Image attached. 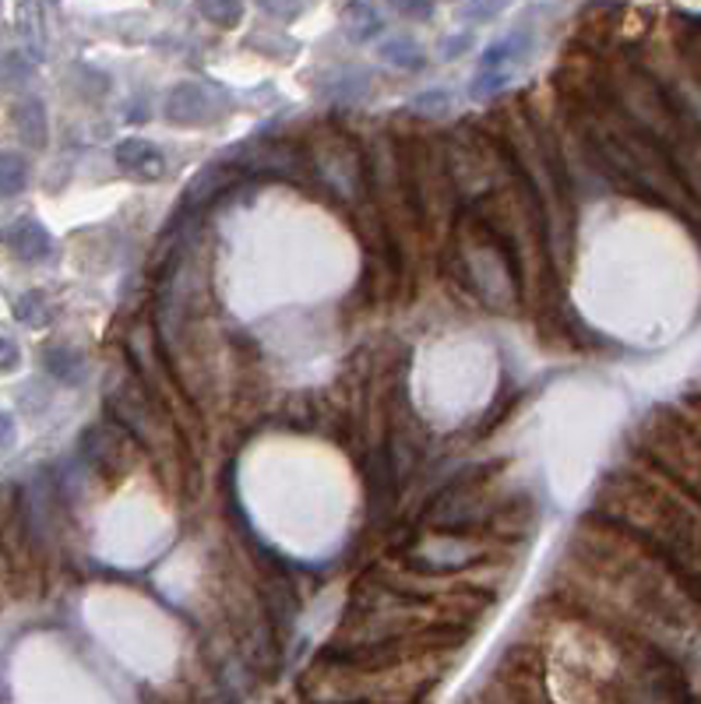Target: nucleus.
Instances as JSON below:
<instances>
[{"label":"nucleus","mask_w":701,"mask_h":704,"mask_svg":"<svg viewBox=\"0 0 701 704\" xmlns=\"http://www.w3.org/2000/svg\"><path fill=\"white\" fill-rule=\"evenodd\" d=\"M638 454L701 503V434L688 412L652 409L638 426Z\"/></svg>","instance_id":"20e7f679"},{"label":"nucleus","mask_w":701,"mask_h":704,"mask_svg":"<svg viewBox=\"0 0 701 704\" xmlns=\"http://www.w3.org/2000/svg\"><path fill=\"white\" fill-rule=\"evenodd\" d=\"M388 4L402 14V19H413V22H426L434 14V0H388Z\"/></svg>","instance_id":"412c9836"},{"label":"nucleus","mask_w":701,"mask_h":704,"mask_svg":"<svg viewBox=\"0 0 701 704\" xmlns=\"http://www.w3.org/2000/svg\"><path fill=\"white\" fill-rule=\"evenodd\" d=\"M110 409L117 412V420L131 426L134 437H142L145 444H156L159 440V426L162 416L148 409V395L142 391V385H134L131 377H124L120 385H113L110 391Z\"/></svg>","instance_id":"39448f33"},{"label":"nucleus","mask_w":701,"mask_h":704,"mask_svg":"<svg viewBox=\"0 0 701 704\" xmlns=\"http://www.w3.org/2000/svg\"><path fill=\"white\" fill-rule=\"evenodd\" d=\"M380 60L391 64V68H399V71H420L426 64V53H423V46L416 39L395 36V39H388L385 46H380Z\"/></svg>","instance_id":"ddd939ff"},{"label":"nucleus","mask_w":701,"mask_h":704,"mask_svg":"<svg viewBox=\"0 0 701 704\" xmlns=\"http://www.w3.org/2000/svg\"><path fill=\"white\" fill-rule=\"evenodd\" d=\"M508 8H511V0H469L462 14L469 22H494L497 14H505Z\"/></svg>","instance_id":"6ab92c4d"},{"label":"nucleus","mask_w":701,"mask_h":704,"mask_svg":"<svg viewBox=\"0 0 701 704\" xmlns=\"http://www.w3.org/2000/svg\"><path fill=\"white\" fill-rule=\"evenodd\" d=\"M124 437H120V430H113V426H93V430L85 434V454H88V465L99 469L102 476H117L120 469H124L128 462V454H124Z\"/></svg>","instance_id":"0eeeda50"},{"label":"nucleus","mask_w":701,"mask_h":704,"mask_svg":"<svg viewBox=\"0 0 701 704\" xmlns=\"http://www.w3.org/2000/svg\"><path fill=\"white\" fill-rule=\"evenodd\" d=\"M14 317H19L22 325H28V328H47L53 320V303H50L47 293L33 289V293L19 296V303H14Z\"/></svg>","instance_id":"2eb2a0df"},{"label":"nucleus","mask_w":701,"mask_h":704,"mask_svg":"<svg viewBox=\"0 0 701 704\" xmlns=\"http://www.w3.org/2000/svg\"><path fill=\"white\" fill-rule=\"evenodd\" d=\"M342 28L353 43H367L380 33V14L374 11V4H367V0H349L342 8Z\"/></svg>","instance_id":"9b49d317"},{"label":"nucleus","mask_w":701,"mask_h":704,"mask_svg":"<svg viewBox=\"0 0 701 704\" xmlns=\"http://www.w3.org/2000/svg\"><path fill=\"white\" fill-rule=\"evenodd\" d=\"M19 360H22L19 345H14L11 339H0V371H14V366H19Z\"/></svg>","instance_id":"4be33fe9"},{"label":"nucleus","mask_w":701,"mask_h":704,"mask_svg":"<svg viewBox=\"0 0 701 704\" xmlns=\"http://www.w3.org/2000/svg\"><path fill=\"white\" fill-rule=\"evenodd\" d=\"M596 518L645 543L701 599V503L642 454L628 469H614L603 480Z\"/></svg>","instance_id":"f257e3e1"},{"label":"nucleus","mask_w":701,"mask_h":704,"mask_svg":"<svg viewBox=\"0 0 701 704\" xmlns=\"http://www.w3.org/2000/svg\"><path fill=\"white\" fill-rule=\"evenodd\" d=\"M455 254L466 286L491 307H508L518 296V251L476 211L455 226Z\"/></svg>","instance_id":"7ed1b4c3"},{"label":"nucleus","mask_w":701,"mask_h":704,"mask_svg":"<svg viewBox=\"0 0 701 704\" xmlns=\"http://www.w3.org/2000/svg\"><path fill=\"white\" fill-rule=\"evenodd\" d=\"M4 243L14 257H22V262H47L53 254V236L47 233V226L36 219H19L14 226H8Z\"/></svg>","instance_id":"1a4fd4ad"},{"label":"nucleus","mask_w":701,"mask_h":704,"mask_svg":"<svg viewBox=\"0 0 701 704\" xmlns=\"http://www.w3.org/2000/svg\"><path fill=\"white\" fill-rule=\"evenodd\" d=\"M585 142L592 156L603 170L617 183L631 191H645L660 205L674 208L691 226L701 229V205L688 191V183L680 180L674 159L666 156V148L655 142L649 131H642L628 113L617 110H589L585 113Z\"/></svg>","instance_id":"f03ea898"},{"label":"nucleus","mask_w":701,"mask_h":704,"mask_svg":"<svg viewBox=\"0 0 701 704\" xmlns=\"http://www.w3.org/2000/svg\"><path fill=\"white\" fill-rule=\"evenodd\" d=\"M694 402H698V405H701V388H698V391H694Z\"/></svg>","instance_id":"393cba45"},{"label":"nucleus","mask_w":701,"mask_h":704,"mask_svg":"<svg viewBox=\"0 0 701 704\" xmlns=\"http://www.w3.org/2000/svg\"><path fill=\"white\" fill-rule=\"evenodd\" d=\"M14 128H19V134H22L25 145H33V148L47 145L50 128H47V110H43V102H39V99L19 102V110H14Z\"/></svg>","instance_id":"f8f14e48"},{"label":"nucleus","mask_w":701,"mask_h":704,"mask_svg":"<svg viewBox=\"0 0 701 704\" xmlns=\"http://www.w3.org/2000/svg\"><path fill=\"white\" fill-rule=\"evenodd\" d=\"M262 11H268L271 19H282V22H293L297 14L307 8V0H257Z\"/></svg>","instance_id":"aec40b11"},{"label":"nucleus","mask_w":701,"mask_h":704,"mask_svg":"<svg viewBox=\"0 0 701 704\" xmlns=\"http://www.w3.org/2000/svg\"><path fill=\"white\" fill-rule=\"evenodd\" d=\"M237 180V162H211L205 173H197L194 183L184 194V208L188 211H197L205 208L208 202H216L222 191H230Z\"/></svg>","instance_id":"9d476101"},{"label":"nucleus","mask_w":701,"mask_h":704,"mask_svg":"<svg viewBox=\"0 0 701 704\" xmlns=\"http://www.w3.org/2000/svg\"><path fill=\"white\" fill-rule=\"evenodd\" d=\"M197 11H202L211 25L233 28L243 19V0H197Z\"/></svg>","instance_id":"a211bd4d"},{"label":"nucleus","mask_w":701,"mask_h":704,"mask_svg":"<svg viewBox=\"0 0 701 704\" xmlns=\"http://www.w3.org/2000/svg\"><path fill=\"white\" fill-rule=\"evenodd\" d=\"M117 166L124 170L128 177H138V180H159L166 173V159L162 151L145 142V137H124V142L117 145Z\"/></svg>","instance_id":"6e6552de"},{"label":"nucleus","mask_w":701,"mask_h":704,"mask_svg":"<svg viewBox=\"0 0 701 704\" xmlns=\"http://www.w3.org/2000/svg\"><path fill=\"white\" fill-rule=\"evenodd\" d=\"M166 117H170V124H180V128L208 124V120L216 117L208 88L197 85V82H180L177 88H170V99H166Z\"/></svg>","instance_id":"423d86ee"},{"label":"nucleus","mask_w":701,"mask_h":704,"mask_svg":"<svg viewBox=\"0 0 701 704\" xmlns=\"http://www.w3.org/2000/svg\"><path fill=\"white\" fill-rule=\"evenodd\" d=\"M522 53H525V36L522 33L505 36V39H497L494 46H486L480 68H505V71H511L515 60H522Z\"/></svg>","instance_id":"f3484780"},{"label":"nucleus","mask_w":701,"mask_h":704,"mask_svg":"<svg viewBox=\"0 0 701 704\" xmlns=\"http://www.w3.org/2000/svg\"><path fill=\"white\" fill-rule=\"evenodd\" d=\"M466 46H469V36H455V39L448 43V50H445V57H455V53H466Z\"/></svg>","instance_id":"5701e85b"},{"label":"nucleus","mask_w":701,"mask_h":704,"mask_svg":"<svg viewBox=\"0 0 701 704\" xmlns=\"http://www.w3.org/2000/svg\"><path fill=\"white\" fill-rule=\"evenodd\" d=\"M28 183V162L19 151H0V197L22 194Z\"/></svg>","instance_id":"dca6fc26"},{"label":"nucleus","mask_w":701,"mask_h":704,"mask_svg":"<svg viewBox=\"0 0 701 704\" xmlns=\"http://www.w3.org/2000/svg\"><path fill=\"white\" fill-rule=\"evenodd\" d=\"M684 412H688V416H691V423L698 426V434H701V405L694 402V398H691V405H688V409H684Z\"/></svg>","instance_id":"b1692460"},{"label":"nucleus","mask_w":701,"mask_h":704,"mask_svg":"<svg viewBox=\"0 0 701 704\" xmlns=\"http://www.w3.org/2000/svg\"><path fill=\"white\" fill-rule=\"evenodd\" d=\"M53 4H57V0H53Z\"/></svg>","instance_id":"a878e982"},{"label":"nucleus","mask_w":701,"mask_h":704,"mask_svg":"<svg viewBox=\"0 0 701 704\" xmlns=\"http://www.w3.org/2000/svg\"><path fill=\"white\" fill-rule=\"evenodd\" d=\"M43 363H47V371H50L57 380H64V385H74V380H78L82 371H85L82 352H74V349H68V345H50L47 352H43Z\"/></svg>","instance_id":"4468645a"}]
</instances>
